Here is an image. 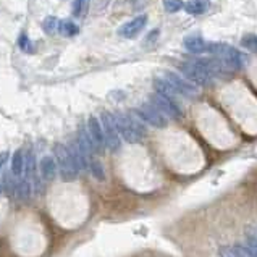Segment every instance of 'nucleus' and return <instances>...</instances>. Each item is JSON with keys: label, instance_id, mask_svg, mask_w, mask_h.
<instances>
[{"label": "nucleus", "instance_id": "1", "mask_svg": "<svg viewBox=\"0 0 257 257\" xmlns=\"http://www.w3.org/2000/svg\"><path fill=\"white\" fill-rule=\"evenodd\" d=\"M113 120L116 124V130L126 143H138L146 136V126L144 123L135 115L124 113V112H115Z\"/></svg>", "mask_w": 257, "mask_h": 257}, {"label": "nucleus", "instance_id": "2", "mask_svg": "<svg viewBox=\"0 0 257 257\" xmlns=\"http://www.w3.org/2000/svg\"><path fill=\"white\" fill-rule=\"evenodd\" d=\"M207 52L214 55L225 70H239L244 65V57L228 44H210Z\"/></svg>", "mask_w": 257, "mask_h": 257}, {"label": "nucleus", "instance_id": "3", "mask_svg": "<svg viewBox=\"0 0 257 257\" xmlns=\"http://www.w3.org/2000/svg\"><path fill=\"white\" fill-rule=\"evenodd\" d=\"M178 70L185 75L189 81H193L199 86H209L212 84L215 78V73L209 68L205 60L201 62H183L178 65Z\"/></svg>", "mask_w": 257, "mask_h": 257}, {"label": "nucleus", "instance_id": "4", "mask_svg": "<svg viewBox=\"0 0 257 257\" xmlns=\"http://www.w3.org/2000/svg\"><path fill=\"white\" fill-rule=\"evenodd\" d=\"M55 160H57V167H58V173L65 180V181H71L75 180L76 176L81 173V168L78 167V164L73 159V154L67 146L58 144L55 148Z\"/></svg>", "mask_w": 257, "mask_h": 257}, {"label": "nucleus", "instance_id": "5", "mask_svg": "<svg viewBox=\"0 0 257 257\" xmlns=\"http://www.w3.org/2000/svg\"><path fill=\"white\" fill-rule=\"evenodd\" d=\"M100 124L102 130H104V136H105V148L110 149L112 152H116L121 149V136L116 130V124L113 120V113L110 112H104L100 115Z\"/></svg>", "mask_w": 257, "mask_h": 257}, {"label": "nucleus", "instance_id": "6", "mask_svg": "<svg viewBox=\"0 0 257 257\" xmlns=\"http://www.w3.org/2000/svg\"><path fill=\"white\" fill-rule=\"evenodd\" d=\"M135 113L136 116L141 121H146L148 124H151V126L154 128H165L168 124V118L167 116L160 112V110L157 107H154L151 102L149 104H141L138 108H135Z\"/></svg>", "mask_w": 257, "mask_h": 257}, {"label": "nucleus", "instance_id": "7", "mask_svg": "<svg viewBox=\"0 0 257 257\" xmlns=\"http://www.w3.org/2000/svg\"><path fill=\"white\" fill-rule=\"evenodd\" d=\"M151 104L154 107H157L160 112H162L167 118H172V120H178L181 116V110L178 107L175 100L165 97V95H160V94H152L151 95Z\"/></svg>", "mask_w": 257, "mask_h": 257}, {"label": "nucleus", "instance_id": "8", "mask_svg": "<svg viewBox=\"0 0 257 257\" xmlns=\"http://www.w3.org/2000/svg\"><path fill=\"white\" fill-rule=\"evenodd\" d=\"M165 79L172 84L173 89L178 92V95H185V97H194L197 94L196 86L193 83H189L186 78H183L181 75L175 71H167L165 73Z\"/></svg>", "mask_w": 257, "mask_h": 257}, {"label": "nucleus", "instance_id": "9", "mask_svg": "<svg viewBox=\"0 0 257 257\" xmlns=\"http://www.w3.org/2000/svg\"><path fill=\"white\" fill-rule=\"evenodd\" d=\"M146 23H148V17L146 15H141V17H136L135 20L128 21V23H124L121 28H118V34L121 38H126V39H131V38H136L144 29Z\"/></svg>", "mask_w": 257, "mask_h": 257}, {"label": "nucleus", "instance_id": "10", "mask_svg": "<svg viewBox=\"0 0 257 257\" xmlns=\"http://www.w3.org/2000/svg\"><path fill=\"white\" fill-rule=\"evenodd\" d=\"M87 133L92 138L94 144L97 146L99 152L105 148V136H104V130H102V124H100V120L97 116H89V120H87Z\"/></svg>", "mask_w": 257, "mask_h": 257}, {"label": "nucleus", "instance_id": "11", "mask_svg": "<svg viewBox=\"0 0 257 257\" xmlns=\"http://www.w3.org/2000/svg\"><path fill=\"white\" fill-rule=\"evenodd\" d=\"M39 173L42 176V180L46 181H54L55 176L58 173L57 160L54 156H44L39 162Z\"/></svg>", "mask_w": 257, "mask_h": 257}, {"label": "nucleus", "instance_id": "12", "mask_svg": "<svg viewBox=\"0 0 257 257\" xmlns=\"http://www.w3.org/2000/svg\"><path fill=\"white\" fill-rule=\"evenodd\" d=\"M33 194V183L31 180H28L26 176H20L17 181V188H15V196L18 197L20 201H28Z\"/></svg>", "mask_w": 257, "mask_h": 257}, {"label": "nucleus", "instance_id": "13", "mask_svg": "<svg viewBox=\"0 0 257 257\" xmlns=\"http://www.w3.org/2000/svg\"><path fill=\"white\" fill-rule=\"evenodd\" d=\"M185 49L191 54H202V52H207L209 46L201 36H188L185 39Z\"/></svg>", "mask_w": 257, "mask_h": 257}, {"label": "nucleus", "instance_id": "14", "mask_svg": "<svg viewBox=\"0 0 257 257\" xmlns=\"http://www.w3.org/2000/svg\"><path fill=\"white\" fill-rule=\"evenodd\" d=\"M25 156H26V152H25V149H21V148L12 154V168H10V172L13 173V176H17V178H20V176L25 173Z\"/></svg>", "mask_w": 257, "mask_h": 257}, {"label": "nucleus", "instance_id": "15", "mask_svg": "<svg viewBox=\"0 0 257 257\" xmlns=\"http://www.w3.org/2000/svg\"><path fill=\"white\" fill-rule=\"evenodd\" d=\"M185 9L189 15H202L209 9V0H188Z\"/></svg>", "mask_w": 257, "mask_h": 257}, {"label": "nucleus", "instance_id": "16", "mask_svg": "<svg viewBox=\"0 0 257 257\" xmlns=\"http://www.w3.org/2000/svg\"><path fill=\"white\" fill-rule=\"evenodd\" d=\"M60 25H62V21L58 18L47 17L46 20L42 21V29H44V33H46V34L54 36L57 33H60Z\"/></svg>", "mask_w": 257, "mask_h": 257}, {"label": "nucleus", "instance_id": "17", "mask_svg": "<svg viewBox=\"0 0 257 257\" xmlns=\"http://www.w3.org/2000/svg\"><path fill=\"white\" fill-rule=\"evenodd\" d=\"M17 181L18 178L17 176H13V173H5L4 180H2V185H4V193H7L9 196H15V188H17Z\"/></svg>", "mask_w": 257, "mask_h": 257}, {"label": "nucleus", "instance_id": "18", "mask_svg": "<svg viewBox=\"0 0 257 257\" xmlns=\"http://www.w3.org/2000/svg\"><path fill=\"white\" fill-rule=\"evenodd\" d=\"M241 46L247 49L249 52L257 54V36L255 34H246L243 39H241Z\"/></svg>", "mask_w": 257, "mask_h": 257}, {"label": "nucleus", "instance_id": "19", "mask_svg": "<svg viewBox=\"0 0 257 257\" xmlns=\"http://www.w3.org/2000/svg\"><path fill=\"white\" fill-rule=\"evenodd\" d=\"M89 172L95 176L97 180H105V172H104V167L99 162V160H92L91 165H89Z\"/></svg>", "mask_w": 257, "mask_h": 257}, {"label": "nucleus", "instance_id": "20", "mask_svg": "<svg viewBox=\"0 0 257 257\" xmlns=\"http://www.w3.org/2000/svg\"><path fill=\"white\" fill-rule=\"evenodd\" d=\"M164 2V9L168 13H176L183 9V2L181 0H162Z\"/></svg>", "mask_w": 257, "mask_h": 257}, {"label": "nucleus", "instance_id": "21", "mask_svg": "<svg viewBox=\"0 0 257 257\" xmlns=\"http://www.w3.org/2000/svg\"><path fill=\"white\" fill-rule=\"evenodd\" d=\"M60 33L63 36H75L78 33V28L76 25H73L71 21H62V25H60Z\"/></svg>", "mask_w": 257, "mask_h": 257}, {"label": "nucleus", "instance_id": "22", "mask_svg": "<svg viewBox=\"0 0 257 257\" xmlns=\"http://www.w3.org/2000/svg\"><path fill=\"white\" fill-rule=\"evenodd\" d=\"M20 49L23 50V52H26V54H31L33 50H34V47H33V44H31V41H29V38L26 34H21L20 36Z\"/></svg>", "mask_w": 257, "mask_h": 257}, {"label": "nucleus", "instance_id": "23", "mask_svg": "<svg viewBox=\"0 0 257 257\" xmlns=\"http://www.w3.org/2000/svg\"><path fill=\"white\" fill-rule=\"evenodd\" d=\"M87 4V0H75V7H73V13L79 17L84 12V5Z\"/></svg>", "mask_w": 257, "mask_h": 257}, {"label": "nucleus", "instance_id": "24", "mask_svg": "<svg viewBox=\"0 0 257 257\" xmlns=\"http://www.w3.org/2000/svg\"><path fill=\"white\" fill-rule=\"evenodd\" d=\"M10 157V152L9 151H4V152H0V172L4 170V167L7 164V160H9Z\"/></svg>", "mask_w": 257, "mask_h": 257}, {"label": "nucleus", "instance_id": "25", "mask_svg": "<svg viewBox=\"0 0 257 257\" xmlns=\"http://www.w3.org/2000/svg\"><path fill=\"white\" fill-rule=\"evenodd\" d=\"M4 193V185H2V180H0V194Z\"/></svg>", "mask_w": 257, "mask_h": 257}]
</instances>
